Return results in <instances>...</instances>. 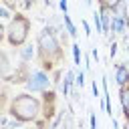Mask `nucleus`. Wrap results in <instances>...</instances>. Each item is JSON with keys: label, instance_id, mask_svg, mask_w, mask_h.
Listing matches in <instances>:
<instances>
[{"label": "nucleus", "instance_id": "obj_21", "mask_svg": "<svg viewBox=\"0 0 129 129\" xmlns=\"http://www.w3.org/2000/svg\"><path fill=\"white\" fill-rule=\"evenodd\" d=\"M119 2H121V0H99V4H105V6H109L111 10H113V8H115Z\"/></svg>", "mask_w": 129, "mask_h": 129}, {"label": "nucleus", "instance_id": "obj_11", "mask_svg": "<svg viewBox=\"0 0 129 129\" xmlns=\"http://www.w3.org/2000/svg\"><path fill=\"white\" fill-rule=\"evenodd\" d=\"M18 54H20V60L30 62L32 58H36V46L34 44H22L18 48Z\"/></svg>", "mask_w": 129, "mask_h": 129}, {"label": "nucleus", "instance_id": "obj_25", "mask_svg": "<svg viewBox=\"0 0 129 129\" xmlns=\"http://www.w3.org/2000/svg\"><path fill=\"white\" fill-rule=\"evenodd\" d=\"M83 60H85V71H91V56H89V54H85V58H83Z\"/></svg>", "mask_w": 129, "mask_h": 129}, {"label": "nucleus", "instance_id": "obj_20", "mask_svg": "<svg viewBox=\"0 0 129 129\" xmlns=\"http://www.w3.org/2000/svg\"><path fill=\"white\" fill-rule=\"evenodd\" d=\"M91 91H93V97L101 99V91H99V87H97V81H91Z\"/></svg>", "mask_w": 129, "mask_h": 129}, {"label": "nucleus", "instance_id": "obj_27", "mask_svg": "<svg viewBox=\"0 0 129 129\" xmlns=\"http://www.w3.org/2000/svg\"><path fill=\"white\" fill-rule=\"evenodd\" d=\"M125 64H127V69H129V56H127V62H125Z\"/></svg>", "mask_w": 129, "mask_h": 129}, {"label": "nucleus", "instance_id": "obj_22", "mask_svg": "<svg viewBox=\"0 0 129 129\" xmlns=\"http://www.w3.org/2000/svg\"><path fill=\"white\" fill-rule=\"evenodd\" d=\"M89 125H91V129H95L97 127V115L91 111V115H89Z\"/></svg>", "mask_w": 129, "mask_h": 129}, {"label": "nucleus", "instance_id": "obj_5", "mask_svg": "<svg viewBox=\"0 0 129 129\" xmlns=\"http://www.w3.org/2000/svg\"><path fill=\"white\" fill-rule=\"evenodd\" d=\"M30 69H28V62H24V60H20V64H16V71L12 73V77H10V81L8 83H12V85H24L28 79H30Z\"/></svg>", "mask_w": 129, "mask_h": 129}, {"label": "nucleus", "instance_id": "obj_9", "mask_svg": "<svg viewBox=\"0 0 129 129\" xmlns=\"http://www.w3.org/2000/svg\"><path fill=\"white\" fill-rule=\"evenodd\" d=\"M115 83H117V87H125L129 83V69L125 62L115 64Z\"/></svg>", "mask_w": 129, "mask_h": 129}, {"label": "nucleus", "instance_id": "obj_8", "mask_svg": "<svg viewBox=\"0 0 129 129\" xmlns=\"http://www.w3.org/2000/svg\"><path fill=\"white\" fill-rule=\"evenodd\" d=\"M75 77H77V73H75L73 69H69V71L64 73V79H62V83H60V93H62V97H71V91H73V87H75Z\"/></svg>", "mask_w": 129, "mask_h": 129}, {"label": "nucleus", "instance_id": "obj_14", "mask_svg": "<svg viewBox=\"0 0 129 129\" xmlns=\"http://www.w3.org/2000/svg\"><path fill=\"white\" fill-rule=\"evenodd\" d=\"M50 79H52V85H54V87H60V83H62V69H60V67H56V69L52 71Z\"/></svg>", "mask_w": 129, "mask_h": 129}, {"label": "nucleus", "instance_id": "obj_24", "mask_svg": "<svg viewBox=\"0 0 129 129\" xmlns=\"http://www.w3.org/2000/svg\"><path fill=\"white\" fill-rule=\"evenodd\" d=\"M91 56H93V60H97V62H99V50H97V46H93V48H91Z\"/></svg>", "mask_w": 129, "mask_h": 129}, {"label": "nucleus", "instance_id": "obj_4", "mask_svg": "<svg viewBox=\"0 0 129 129\" xmlns=\"http://www.w3.org/2000/svg\"><path fill=\"white\" fill-rule=\"evenodd\" d=\"M24 85H26V91L30 93H42L52 87V79H50V73H46L44 69H36L30 73V79Z\"/></svg>", "mask_w": 129, "mask_h": 129}, {"label": "nucleus", "instance_id": "obj_15", "mask_svg": "<svg viewBox=\"0 0 129 129\" xmlns=\"http://www.w3.org/2000/svg\"><path fill=\"white\" fill-rule=\"evenodd\" d=\"M93 26L99 34H103V26H101V16H99V10H93Z\"/></svg>", "mask_w": 129, "mask_h": 129}, {"label": "nucleus", "instance_id": "obj_13", "mask_svg": "<svg viewBox=\"0 0 129 129\" xmlns=\"http://www.w3.org/2000/svg\"><path fill=\"white\" fill-rule=\"evenodd\" d=\"M71 50H73V62L77 64V67H81V58H83V52H81V44H73L71 46Z\"/></svg>", "mask_w": 129, "mask_h": 129}, {"label": "nucleus", "instance_id": "obj_3", "mask_svg": "<svg viewBox=\"0 0 129 129\" xmlns=\"http://www.w3.org/2000/svg\"><path fill=\"white\" fill-rule=\"evenodd\" d=\"M30 18L22 12H14L8 26H6V42L12 46V48H20L22 44H26L28 40V34H30Z\"/></svg>", "mask_w": 129, "mask_h": 129}, {"label": "nucleus", "instance_id": "obj_26", "mask_svg": "<svg viewBox=\"0 0 129 129\" xmlns=\"http://www.w3.org/2000/svg\"><path fill=\"white\" fill-rule=\"evenodd\" d=\"M83 2H85V6H91L93 4V0H83Z\"/></svg>", "mask_w": 129, "mask_h": 129}, {"label": "nucleus", "instance_id": "obj_6", "mask_svg": "<svg viewBox=\"0 0 129 129\" xmlns=\"http://www.w3.org/2000/svg\"><path fill=\"white\" fill-rule=\"evenodd\" d=\"M99 16H101V26H103V36H109L111 32V18H113V10L105 4H99Z\"/></svg>", "mask_w": 129, "mask_h": 129}, {"label": "nucleus", "instance_id": "obj_12", "mask_svg": "<svg viewBox=\"0 0 129 129\" xmlns=\"http://www.w3.org/2000/svg\"><path fill=\"white\" fill-rule=\"evenodd\" d=\"M62 24H64V28H67V34H69L71 38H77V26H75V22L71 20L69 12L62 14Z\"/></svg>", "mask_w": 129, "mask_h": 129}, {"label": "nucleus", "instance_id": "obj_18", "mask_svg": "<svg viewBox=\"0 0 129 129\" xmlns=\"http://www.w3.org/2000/svg\"><path fill=\"white\" fill-rule=\"evenodd\" d=\"M117 48H119V44L113 40V42L109 44V58H115V54H117Z\"/></svg>", "mask_w": 129, "mask_h": 129}, {"label": "nucleus", "instance_id": "obj_17", "mask_svg": "<svg viewBox=\"0 0 129 129\" xmlns=\"http://www.w3.org/2000/svg\"><path fill=\"white\" fill-rule=\"evenodd\" d=\"M12 18V10L4 4V6H0V20H10Z\"/></svg>", "mask_w": 129, "mask_h": 129}, {"label": "nucleus", "instance_id": "obj_23", "mask_svg": "<svg viewBox=\"0 0 129 129\" xmlns=\"http://www.w3.org/2000/svg\"><path fill=\"white\" fill-rule=\"evenodd\" d=\"M4 103H6V97H4V91H0V115L4 111Z\"/></svg>", "mask_w": 129, "mask_h": 129}, {"label": "nucleus", "instance_id": "obj_30", "mask_svg": "<svg viewBox=\"0 0 129 129\" xmlns=\"http://www.w3.org/2000/svg\"><path fill=\"white\" fill-rule=\"evenodd\" d=\"M0 83H2V79H0Z\"/></svg>", "mask_w": 129, "mask_h": 129}, {"label": "nucleus", "instance_id": "obj_2", "mask_svg": "<svg viewBox=\"0 0 129 129\" xmlns=\"http://www.w3.org/2000/svg\"><path fill=\"white\" fill-rule=\"evenodd\" d=\"M6 113L22 123H34L38 117H42V99L34 97L30 91L18 93L10 99Z\"/></svg>", "mask_w": 129, "mask_h": 129}, {"label": "nucleus", "instance_id": "obj_16", "mask_svg": "<svg viewBox=\"0 0 129 129\" xmlns=\"http://www.w3.org/2000/svg\"><path fill=\"white\" fill-rule=\"evenodd\" d=\"M75 87H79L81 91H83V87H85V71L81 69L79 73H77V77H75Z\"/></svg>", "mask_w": 129, "mask_h": 129}, {"label": "nucleus", "instance_id": "obj_29", "mask_svg": "<svg viewBox=\"0 0 129 129\" xmlns=\"http://www.w3.org/2000/svg\"><path fill=\"white\" fill-rule=\"evenodd\" d=\"M127 4H129V0H127Z\"/></svg>", "mask_w": 129, "mask_h": 129}, {"label": "nucleus", "instance_id": "obj_1", "mask_svg": "<svg viewBox=\"0 0 129 129\" xmlns=\"http://www.w3.org/2000/svg\"><path fill=\"white\" fill-rule=\"evenodd\" d=\"M36 58L40 62V69H44L46 73H52L64 62V50L56 38L52 24H46L36 34Z\"/></svg>", "mask_w": 129, "mask_h": 129}, {"label": "nucleus", "instance_id": "obj_19", "mask_svg": "<svg viewBox=\"0 0 129 129\" xmlns=\"http://www.w3.org/2000/svg\"><path fill=\"white\" fill-rule=\"evenodd\" d=\"M81 26H83V30H85V36H87V38H91V34H93V32H91L89 22H87V20H81Z\"/></svg>", "mask_w": 129, "mask_h": 129}, {"label": "nucleus", "instance_id": "obj_7", "mask_svg": "<svg viewBox=\"0 0 129 129\" xmlns=\"http://www.w3.org/2000/svg\"><path fill=\"white\" fill-rule=\"evenodd\" d=\"M12 73H14V64L10 62L8 54L4 50H0V79L2 81H10Z\"/></svg>", "mask_w": 129, "mask_h": 129}, {"label": "nucleus", "instance_id": "obj_10", "mask_svg": "<svg viewBox=\"0 0 129 129\" xmlns=\"http://www.w3.org/2000/svg\"><path fill=\"white\" fill-rule=\"evenodd\" d=\"M127 30H129V24H127L121 16L113 14V18H111V30H109V32L115 36V34H125ZM111 34H109V36H111Z\"/></svg>", "mask_w": 129, "mask_h": 129}, {"label": "nucleus", "instance_id": "obj_28", "mask_svg": "<svg viewBox=\"0 0 129 129\" xmlns=\"http://www.w3.org/2000/svg\"><path fill=\"white\" fill-rule=\"evenodd\" d=\"M127 52H129V42H127Z\"/></svg>", "mask_w": 129, "mask_h": 129}]
</instances>
